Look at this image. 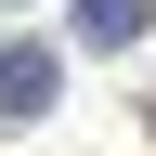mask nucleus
<instances>
[{"mask_svg": "<svg viewBox=\"0 0 156 156\" xmlns=\"http://www.w3.org/2000/svg\"><path fill=\"white\" fill-rule=\"evenodd\" d=\"M143 26H156V0H78V39L91 52H130Z\"/></svg>", "mask_w": 156, "mask_h": 156, "instance_id": "nucleus-2", "label": "nucleus"}, {"mask_svg": "<svg viewBox=\"0 0 156 156\" xmlns=\"http://www.w3.org/2000/svg\"><path fill=\"white\" fill-rule=\"evenodd\" d=\"M52 91H65V65H52L39 39H0V117L26 130V117H52Z\"/></svg>", "mask_w": 156, "mask_h": 156, "instance_id": "nucleus-1", "label": "nucleus"}]
</instances>
